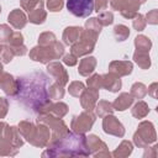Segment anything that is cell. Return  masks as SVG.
<instances>
[{
	"instance_id": "obj_1",
	"label": "cell",
	"mask_w": 158,
	"mask_h": 158,
	"mask_svg": "<svg viewBox=\"0 0 158 158\" xmlns=\"http://www.w3.org/2000/svg\"><path fill=\"white\" fill-rule=\"evenodd\" d=\"M19 91L14 99L27 111L41 114L43 107L51 101L48 88L49 78L43 72H32L17 78Z\"/></svg>"
},
{
	"instance_id": "obj_2",
	"label": "cell",
	"mask_w": 158,
	"mask_h": 158,
	"mask_svg": "<svg viewBox=\"0 0 158 158\" xmlns=\"http://www.w3.org/2000/svg\"><path fill=\"white\" fill-rule=\"evenodd\" d=\"M42 157H65V156H90L86 147V136L84 133L68 132L60 139L49 142Z\"/></svg>"
},
{
	"instance_id": "obj_3",
	"label": "cell",
	"mask_w": 158,
	"mask_h": 158,
	"mask_svg": "<svg viewBox=\"0 0 158 158\" xmlns=\"http://www.w3.org/2000/svg\"><path fill=\"white\" fill-rule=\"evenodd\" d=\"M63 54H64V46L58 41H54L48 46L38 44L30 51V58L32 60L44 64L49 63L53 59H59Z\"/></svg>"
},
{
	"instance_id": "obj_4",
	"label": "cell",
	"mask_w": 158,
	"mask_h": 158,
	"mask_svg": "<svg viewBox=\"0 0 158 158\" xmlns=\"http://www.w3.org/2000/svg\"><path fill=\"white\" fill-rule=\"evenodd\" d=\"M37 122H42V123L47 125L48 128L51 130V141L49 142H54L57 139H60L62 137H64L69 132L68 126L64 123V121L62 118L56 117V116L49 115V114L38 115Z\"/></svg>"
},
{
	"instance_id": "obj_5",
	"label": "cell",
	"mask_w": 158,
	"mask_h": 158,
	"mask_svg": "<svg viewBox=\"0 0 158 158\" xmlns=\"http://www.w3.org/2000/svg\"><path fill=\"white\" fill-rule=\"evenodd\" d=\"M156 139L157 135L153 123L151 121H142L133 135V143L139 148H146L147 146L154 143Z\"/></svg>"
},
{
	"instance_id": "obj_6",
	"label": "cell",
	"mask_w": 158,
	"mask_h": 158,
	"mask_svg": "<svg viewBox=\"0 0 158 158\" xmlns=\"http://www.w3.org/2000/svg\"><path fill=\"white\" fill-rule=\"evenodd\" d=\"M98 37L99 36H96V35H94V33H91L84 28L80 40L70 46V53L74 54L75 57H83V56L91 53L95 48V43H96Z\"/></svg>"
},
{
	"instance_id": "obj_7",
	"label": "cell",
	"mask_w": 158,
	"mask_h": 158,
	"mask_svg": "<svg viewBox=\"0 0 158 158\" xmlns=\"http://www.w3.org/2000/svg\"><path fill=\"white\" fill-rule=\"evenodd\" d=\"M94 122H95V116L91 114V111H84L79 115L73 116L70 121V128L75 133H85L91 130Z\"/></svg>"
},
{
	"instance_id": "obj_8",
	"label": "cell",
	"mask_w": 158,
	"mask_h": 158,
	"mask_svg": "<svg viewBox=\"0 0 158 158\" xmlns=\"http://www.w3.org/2000/svg\"><path fill=\"white\" fill-rule=\"evenodd\" d=\"M49 141H51V130L48 128L47 125L42 122H37V126L35 125V128L27 142H30L35 147L43 148L49 143Z\"/></svg>"
},
{
	"instance_id": "obj_9",
	"label": "cell",
	"mask_w": 158,
	"mask_h": 158,
	"mask_svg": "<svg viewBox=\"0 0 158 158\" xmlns=\"http://www.w3.org/2000/svg\"><path fill=\"white\" fill-rule=\"evenodd\" d=\"M67 9L77 17H88L94 11V0H67Z\"/></svg>"
},
{
	"instance_id": "obj_10",
	"label": "cell",
	"mask_w": 158,
	"mask_h": 158,
	"mask_svg": "<svg viewBox=\"0 0 158 158\" xmlns=\"http://www.w3.org/2000/svg\"><path fill=\"white\" fill-rule=\"evenodd\" d=\"M86 147H88L90 156H94V157H110L111 156L105 142L101 141L96 135H89L86 137Z\"/></svg>"
},
{
	"instance_id": "obj_11",
	"label": "cell",
	"mask_w": 158,
	"mask_h": 158,
	"mask_svg": "<svg viewBox=\"0 0 158 158\" xmlns=\"http://www.w3.org/2000/svg\"><path fill=\"white\" fill-rule=\"evenodd\" d=\"M102 130H104L105 133L111 135V136H116V137H123L125 136V127H123V125L112 114H109V115L104 116Z\"/></svg>"
},
{
	"instance_id": "obj_12",
	"label": "cell",
	"mask_w": 158,
	"mask_h": 158,
	"mask_svg": "<svg viewBox=\"0 0 158 158\" xmlns=\"http://www.w3.org/2000/svg\"><path fill=\"white\" fill-rule=\"evenodd\" d=\"M47 72L49 75H52L56 79V83L60 84L62 86H64L69 80V75H68L67 70L64 69V67L59 62L47 63Z\"/></svg>"
},
{
	"instance_id": "obj_13",
	"label": "cell",
	"mask_w": 158,
	"mask_h": 158,
	"mask_svg": "<svg viewBox=\"0 0 158 158\" xmlns=\"http://www.w3.org/2000/svg\"><path fill=\"white\" fill-rule=\"evenodd\" d=\"M0 88L4 90V93L11 98H14L19 91V80L10 73L4 72L1 79H0Z\"/></svg>"
},
{
	"instance_id": "obj_14",
	"label": "cell",
	"mask_w": 158,
	"mask_h": 158,
	"mask_svg": "<svg viewBox=\"0 0 158 158\" xmlns=\"http://www.w3.org/2000/svg\"><path fill=\"white\" fill-rule=\"evenodd\" d=\"M80 99V105L85 111H93L98 100H99V90L96 89H85L83 94L79 96Z\"/></svg>"
},
{
	"instance_id": "obj_15",
	"label": "cell",
	"mask_w": 158,
	"mask_h": 158,
	"mask_svg": "<svg viewBox=\"0 0 158 158\" xmlns=\"http://www.w3.org/2000/svg\"><path fill=\"white\" fill-rule=\"evenodd\" d=\"M133 64L130 60H112L109 64V72L117 77H126L132 73Z\"/></svg>"
},
{
	"instance_id": "obj_16",
	"label": "cell",
	"mask_w": 158,
	"mask_h": 158,
	"mask_svg": "<svg viewBox=\"0 0 158 158\" xmlns=\"http://www.w3.org/2000/svg\"><path fill=\"white\" fill-rule=\"evenodd\" d=\"M121 79L120 77L112 74V73H107V74H102L101 75V88L111 91V93H117L121 89Z\"/></svg>"
},
{
	"instance_id": "obj_17",
	"label": "cell",
	"mask_w": 158,
	"mask_h": 158,
	"mask_svg": "<svg viewBox=\"0 0 158 158\" xmlns=\"http://www.w3.org/2000/svg\"><path fill=\"white\" fill-rule=\"evenodd\" d=\"M67 112H68V105H67V104L60 102V101H58V102H52V101H49V102L43 107V110L41 111V114H38V115L49 114V115H53V116H56V117L62 118L63 116L67 115Z\"/></svg>"
},
{
	"instance_id": "obj_18",
	"label": "cell",
	"mask_w": 158,
	"mask_h": 158,
	"mask_svg": "<svg viewBox=\"0 0 158 158\" xmlns=\"http://www.w3.org/2000/svg\"><path fill=\"white\" fill-rule=\"evenodd\" d=\"M4 137L12 144L14 148L19 149L22 144H23V139H22V136L19 131V128L16 126H6L5 131H4Z\"/></svg>"
},
{
	"instance_id": "obj_19",
	"label": "cell",
	"mask_w": 158,
	"mask_h": 158,
	"mask_svg": "<svg viewBox=\"0 0 158 158\" xmlns=\"http://www.w3.org/2000/svg\"><path fill=\"white\" fill-rule=\"evenodd\" d=\"M83 31L84 28L79 27V26H70V27H67L63 32V42L67 44V46H72L74 44L75 42H78L83 35Z\"/></svg>"
},
{
	"instance_id": "obj_20",
	"label": "cell",
	"mask_w": 158,
	"mask_h": 158,
	"mask_svg": "<svg viewBox=\"0 0 158 158\" xmlns=\"http://www.w3.org/2000/svg\"><path fill=\"white\" fill-rule=\"evenodd\" d=\"M7 21H9V23H10L14 28L21 30V28H23V27L26 26V23H27V17H26V15H25V12H23L22 10L15 9V10H12V11L9 14Z\"/></svg>"
},
{
	"instance_id": "obj_21",
	"label": "cell",
	"mask_w": 158,
	"mask_h": 158,
	"mask_svg": "<svg viewBox=\"0 0 158 158\" xmlns=\"http://www.w3.org/2000/svg\"><path fill=\"white\" fill-rule=\"evenodd\" d=\"M133 101H135V98L130 93H121L112 102V107L116 111H125L133 104Z\"/></svg>"
},
{
	"instance_id": "obj_22",
	"label": "cell",
	"mask_w": 158,
	"mask_h": 158,
	"mask_svg": "<svg viewBox=\"0 0 158 158\" xmlns=\"http://www.w3.org/2000/svg\"><path fill=\"white\" fill-rule=\"evenodd\" d=\"M96 67V59L94 57H85L80 60L79 67H78V73L81 77H89L95 70Z\"/></svg>"
},
{
	"instance_id": "obj_23",
	"label": "cell",
	"mask_w": 158,
	"mask_h": 158,
	"mask_svg": "<svg viewBox=\"0 0 158 158\" xmlns=\"http://www.w3.org/2000/svg\"><path fill=\"white\" fill-rule=\"evenodd\" d=\"M133 60L137 63V65H138L141 69H148V68L151 67L149 52L135 51V53H133Z\"/></svg>"
},
{
	"instance_id": "obj_24",
	"label": "cell",
	"mask_w": 158,
	"mask_h": 158,
	"mask_svg": "<svg viewBox=\"0 0 158 158\" xmlns=\"http://www.w3.org/2000/svg\"><path fill=\"white\" fill-rule=\"evenodd\" d=\"M132 151H133L132 143H131L130 141H127V139H123V141L118 144V147L112 152V156L116 157V158L128 157V156L132 153Z\"/></svg>"
},
{
	"instance_id": "obj_25",
	"label": "cell",
	"mask_w": 158,
	"mask_h": 158,
	"mask_svg": "<svg viewBox=\"0 0 158 158\" xmlns=\"http://www.w3.org/2000/svg\"><path fill=\"white\" fill-rule=\"evenodd\" d=\"M148 112H149V106L143 100H139L138 102H136L131 109V114L136 118H143L148 115Z\"/></svg>"
},
{
	"instance_id": "obj_26",
	"label": "cell",
	"mask_w": 158,
	"mask_h": 158,
	"mask_svg": "<svg viewBox=\"0 0 158 158\" xmlns=\"http://www.w3.org/2000/svg\"><path fill=\"white\" fill-rule=\"evenodd\" d=\"M95 114L99 117H104L109 114L114 112V107H112V102L106 101V100H100L99 102H96L95 105Z\"/></svg>"
},
{
	"instance_id": "obj_27",
	"label": "cell",
	"mask_w": 158,
	"mask_h": 158,
	"mask_svg": "<svg viewBox=\"0 0 158 158\" xmlns=\"http://www.w3.org/2000/svg\"><path fill=\"white\" fill-rule=\"evenodd\" d=\"M46 19H47V12L43 10V7H38V9H35L28 12L27 21H30L35 25H41L46 21Z\"/></svg>"
},
{
	"instance_id": "obj_28",
	"label": "cell",
	"mask_w": 158,
	"mask_h": 158,
	"mask_svg": "<svg viewBox=\"0 0 158 158\" xmlns=\"http://www.w3.org/2000/svg\"><path fill=\"white\" fill-rule=\"evenodd\" d=\"M135 47H136V51L149 52V49L152 47V41L144 35H138L135 38Z\"/></svg>"
},
{
	"instance_id": "obj_29",
	"label": "cell",
	"mask_w": 158,
	"mask_h": 158,
	"mask_svg": "<svg viewBox=\"0 0 158 158\" xmlns=\"http://www.w3.org/2000/svg\"><path fill=\"white\" fill-rule=\"evenodd\" d=\"M17 151L16 148L12 147V144L2 136H0V156H15L17 154Z\"/></svg>"
},
{
	"instance_id": "obj_30",
	"label": "cell",
	"mask_w": 158,
	"mask_h": 158,
	"mask_svg": "<svg viewBox=\"0 0 158 158\" xmlns=\"http://www.w3.org/2000/svg\"><path fill=\"white\" fill-rule=\"evenodd\" d=\"M63 88L64 86H62L60 84H58L56 81L53 84H51L49 88H48L49 99H52V100H60V99H63V96H64V89Z\"/></svg>"
},
{
	"instance_id": "obj_31",
	"label": "cell",
	"mask_w": 158,
	"mask_h": 158,
	"mask_svg": "<svg viewBox=\"0 0 158 158\" xmlns=\"http://www.w3.org/2000/svg\"><path fill=\"white\" fill-rule=\"evenodd\" d=\"M130 94L135 98V99H143L146 95H147V86L143 84V83H135L132 86H131V91Z\"/></svg>"
},
{
	"instance_id": "obj_32",
	"label": "cell",
	"mask_w": 158,
	"mask_h": 158,
	"mask_svg": "<svg viewBox=\"0 0 158 158\" xmlns=\"http://www.w3.org/2000/svg\"><path fill=\"white\" fill-rule=\"evenodd\" d=\"M114 36L117 42H122L127 40V37L130 36V30L125 25H116L114 27Z\"/></svg>"
},
{
	"instance_id": "obj_33",
	"label": "cell",
	"mask_w": 158,
	"mask_h": 158,
	"mask_svg": "<svg viewBox=\"0 0 158 158\" xmlns=\"http://www.w3.org/2000/svg\"><path fill=\"white\" fill-rule=\"evenodd\" d=\"M101 28H102V26L100 25V22L98 21L96 17H91V19L86 20V22H85V30L91 32V33H94V35H96V36L100 35Z\"/></svg>"
},
{
	"instance_id": "obj_34",
	"label": "cell",
	"mask_w": 158,
	"mask_h": 158,
	"mask_svg": "<svg viewBox=\"0 0 158 158\" xmlns=\"http://www.w3.org/2000/svg\"><path fill=\"white\" fill-rule=\"evenodd\" d=\"M20 4H21L22 10H26L27 12H30L35 9L43 7L44 1L43 0H20Z\"/></svg>"
},
{
	"instance_id": "obj_35",
	"label": "cell",
	"mask_w": 158,
	"mask_h": 158,
	"mask_svg": "<svg viewBox=\"0 0 158 158\" xmlns=\"http://www.w3.org/2000/svg\"><path fill=\"white\" fill-rule=\"evenodd\" d=\"M84 90H85V86H84V84L81 81H72L69 84V86H68L69 94L72 96H74V98H79L83 94Z\"/></svg>"
},
{
	"instance_id": "obj_36",
	"label": "cell",
	"mask_w": 158,
	"mask_h": 158,
	"mask_svg": "<svg viewBox=\"0 0 158 158\" xmlns=\"http://www.w3.org/2000/svg\"><path fill=\"white\" fill-rule=\"evenodd\" d=\"M54 41H57L56 35L53 32H49V31L42 32L40 35V37H38V44L40 46H48V44L53 43Z\"/></svg>"
},
{
	"instance_id": "obj_37",
	"label": "cell",
	"mask_w": 158,
	"mask_h": 158,
	"mask_svg": "<svg viewBox=\"0 0 158 158\" xmlns=\"http://www.w3.org/2000/svg\"><path fill=\"white\" fill-rule=\"evenodd\" d=\"M96 19L101 26H109L114 22V15L111 11H101L99 12V16Z\"/></svg>"
},
{
	"instance_id": "obj_38",
	"label": "cell",
	"mask_w": 158,
	"mask_h": 158,
	"mask_svg": "<svg viewBox=\"0 0 158 158\" xmlns=\"http://www.w3.org/2000/svg\"><path fill=\"white\" fill-rule=\"evenodd\" d=\"M0 57H1L2 63H5V64H6V63H10V62L14 59V57H15V53H14L11 46L5 44V46L2 47V52H1Z\"/></svg>"
},
{
	"instance_id": "obj_39",
	"label": "cell",
	"mask_w": 158,
	"mask_h": 158,
	"mask_svg": "<svg viewBox=\"0 0 158 158\" xmlns=\"http://www.w3.org/2000/svg\"><path fill=\"white\" fill-rule=\"evenodd\" d=\"M146 25H147V22H146V19H144L143 15L137 14V15L133 17L132 26H133V28H135L136 31H143V30L146 28Z\"/></svg>"
},
{
	"instance_id": "obj_40",
	"label": "cell",
	"mask_w": 158,
	"mask_h": 158,
	"mask_svg": "<svg viewBox=\"0 0 158 158\" xmlns=\"http://www.w3.org/2000/svg\"><path fill=\"white\" fill-rule=\"evenodd\" d=\"M6 44L9 46H20V44H23V37H22V33L20 31H14L9 38V41L6 42Z\"/></svg>"
},
{
	"instance_id": "obj_41",
	"label": "cell",
	"mask_w": 158,
	"mask_h": 158,
	"mask_svg": "<svg viewBox=\"0 0 158 158\" xmlns=\"http://www.w3.org/2000/svg\"><path fill=\"white\" fill-rule=\"evenodd\" d=\"M12 32L14 31L11 30V27L9 25H6V23L0 25V42L6 44V42L9 41V38H10Z\"/></svg>"
},
{
	"instance_id": "obj_42",
	"label": "cell",
	"mask_w": 158,
	"mask_h": 158,
	"mask_svg": "<svg viewBox=\"0 0 158 158\" xmlns=\"http://www.w3.org/2000/svg\"><path fill=\"white\" fill-rule=\"evenodd\" d=\"M86 84H88V86L91 88V89H96V90L102 89V88H101V75H99V74L91 75V77L86 80Z\"/></svg>"
},
{
	"instance_id": "obj_43",
	"label": "cell",
	"mask_w": 158,
	"mask_h": 158,
	"mask_svg": "<svg viewBox=\"0 0 158 158\" xmlns=\"http://www.w3.org/2000/svg\"><path fill=\"white\" fill-rule=\"evenodd\" d=\"M63 5H64V0H47V7L52 12L60 11Z\"/></svg>"
},
{
	"instance_id": "obj_44",
	"label": "cell",
	"mask_w": 158,
	"mask_h": 158,
	"mask_svg": "<svg viewBox=\"0 0 158 158\" xmlns=\"http://www.w3.org/2000/svg\"><path fill=\"white\" fill-rule=\"evenodd\" d=\"M146 22L149 23V25H157L158 22V10L157 9H153L151 11H148L146 14Z\"/></svg>"
},
{
	"instance_id": "obj_45",
	"label": "cell",
	"mask_w": 158,
	"mask_h": 158,
	"mask_svg": "<svg viewBox=\"0 0 158 158\" xmlns=\"http://www.w3.org/2000/svg\"><path fill=\"white\" fill-rule=\"evenodd\" d=\"M9 111V101L5 98H0V120L6 116Z\"/></svg>"
},
{
	"instance_id": "obj_46",
	"label": "cell",
	"mask_w": 158,
	"mask_h": 158,
	"mask_svg": "<svg viewBox=\"0 0 158 158\" xmlns=\"http://www.w3.org/2000/svg\"><path fill=\"white\" fill-rule=\"evenodd\" d=\"M63 62H64V64H67L69 67H73V65H75L78 63V57H75L72 53H68V54L63 56Z\"/></svg>"
},
{
	"instance_id": "obj_47",
	"label": "cell",
	"mask_w": 158,
	"mask_h": 158,
	"mask_svg": "<svg viewBox=\"0 0 158 158\" xmlns=\"http://www.w3.org/2000/svg\"><path fill=\"white\" fill-rule=\"evenodd\" d=\"M109 5V0H94V7L96 9L98 14L101 11H105Z\"/></svg>"
},
{
	"instance_id": "obj_48",
	"label": "cell",
	"mask_w": 158,
	"mask_h": 158,
	"mask_svg": "<svg viewBox=\"0 0 158 158\" xmlns=\"http://www.w3.org/2000/svg\"><path fill=\"white\" fill-rule=\"evenodd\" d=\"M157 88H158V83L154 81L149 85V88H147V93L153 98V99H157Z\"/></svg>"
},
{
	"instance_id": "obj_49",
	"label": "cell",
	"mask_w": 158,
	"mask_h": 158,
	"mask_svg": "<svg viewBox=\"0 0 158 158\" xmlns=\"http://www.w3.org/2000/svg\"><path fill=\"white\" fill-rule=\"evenodd\" d=\"M146 152L143 154V157H156L157 156V146H153V147H146L144 148Z\"/></svg>"
},
{
	"instance_id": "obj_50",
	"label": "cell",
	"mask_w": 158,
	"mask_h": 158,
	"mask_svg": "<svg viewBox=\"0 0 158 158\" xmlns=\"http://www.w3.org/2000/svg\"><path fill=\"white\" fill-rule=\"evenodd\" d=\"M6 126H7V123H6V122L0 121V136H2V135H4V131H5Z\"/></svg>"
},
{
	"instance_id": "obj_51",
	"label": "cell",
	"mask_w": 158,
	"mask_h": 158,
	"mask_svg": "<svg viewBox=\"0 0 158 158\" xmlns=\"http://www.w3.org/2000/svg\"><path fill=\"white\" fill-rule=\"evenodd\" d=\"M2 74H4V69H2V63L0 62V79H1V77H2Z\"/></svg>"
},
{
	"instance_id": "obj_52",
	"label": "cell",
	"mask_w": 158,
	"mask_h": 158,
	"mask_svg": "<svg viewBox=\"0 0 158 158\" xmlns=\"http://www.w3.org/2000/svg\"><path fill=\"white\" fill-rule=\"evenodd\" d=\"M2 47H4V46H2V43L0 42V54H1V52H2Z\"/></svg>"
},
{
	"instance_id": "obj_53",
	"label": "cell",
	"mask_w": 158,
	"mask_h": 158,
	"mask_svg": "<svg viewBox=\"0 0 158 158\" xmlns=\"http://www.w3.org/2000/svg\"><path fill=\"white\" fill-rule=\"evenodd\" d=\"M0 12H1V6H0Z\"/></svg>"
}]
</instances>
